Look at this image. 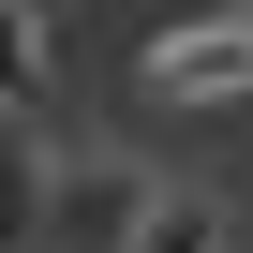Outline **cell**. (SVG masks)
<instances>
[{"mask_svg": "<svg viewBox=\"0 0 253 253\" xmlns=\"http://www.w3.org/2000/svg\"><path fill=\"white\" fill-rule=\"evenodd\" d=\"M134 253H238V223H223V194H164Z\"/></svg>", "mask_w": 253, "mask_h": 253, "instance_id": "cell-3", "label": "cell"}, {"mask_svg": "<svg viewBox=\"0 0 253 253\" xmlns=\"http://www.w3.org/2000/svg\"><path fill=\"white\" fill-rule=\"evenodd\" d=\"M149 89H164V104H238V89H253V15H209V30L149 45Z\"/></svg>", "mask_w": 253, "mask_h": 253, "instance_id": "cell-2", "label": "cell"}, {"mask_svg": "<svg viewBox=\"0 0 253 253\" xmlns=\"http://www.w3.org/2000/svg\"><path fill=\"white\" fill-rule=\"evenodd\" d=\"M45 15H60V0H15V30H45Z\"/></svg>", "mask_w": 253, "mask_h": 253, "instance_id": "cell-4", "label": "cell"}, {"mask_svg": "<svg viewBox=\"0 0 253 253\" xmlns=\"http://www.w3.org/2000/svg\"><path fill=\"white\" fill-rule=\"evenodd\" d=\"M149 209H164V179H149V164L75 149V164H60V194H45V238H75V253H134V238H149Z\"/></svg>", "mask_w": 253, "mask_h": 253, "instance_id": "cell-1", "label": "cell"}, {"mask_svg": "<svg viewBox=\"0 0 253 253\" xmlns=\"http://www.w3.org/2000/svg\"><path fill=\"white\" fill-rule=\"evenodd\" d=\"M30 253H75V238H30Z\"/></svg>", "mask_w": 253, "mask_h": 253, "instance_id": "cell-5", "label": "cell"}]
</instances>
